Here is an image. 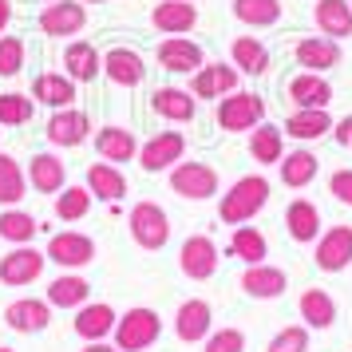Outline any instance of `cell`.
<instances>
[{
	"mask_svg": "<svg viewBox=\"0 0 352 352\" xmlns=\"http://www.w3.org/2000/svg\"><path fill=\"white\" fill-rule=\"evenodd\" d=\"M24 67V40L20 36H0V76L12 80Z\"/></svg>",
	"mask_w": 352,
	"mask_h": 352,
	"instance_id": "obj_43",
	"label": "cell"
},
{
	"mask_svg": "<svg viewBox=\"0 0 352 352\" xmlns=\"http://www.w3.org/2000/svg\"><path fill=\"white\" fill-rule=\"evenodd\" d=\"M329 135H333L344 151H352V115H344L340 123H333V131H329Z\"/></svg>",
	"mask_w": 352,
	"mask_h": 352,
	"instance_id": "obj_47",
	"label": "cell"
},
{
	"mask_svg": "<svg viewBox=\"0 0 352 352\" xmlns=\"http://www.w3.org/2000/svg\"><path fill=\"white\" fill-rule=\"evenodd\" d=\"M87 28V8L76 0H56L40 12V32L44 36H80Z\"/></svg>",
	"mask_w": 352,
	"mask_h": 352,
	"instance_id": "obj_14",
	"label": "cell"
},
{
	"mask_svg": "<svg viewBox=\"0 0 352 352\" xmlns=\"http://www.w3.org/2000/svg\"><path fill=\"white\" fill-rule=\"evenodd\" d=\"M4 324L20 336H36L52 324V305L48 301H36V297H20L4 309Z\"/></svg>",
	"mask_w": 352,
	"mask_h": 352,
	"instance_id": "obj_13",
	"label": "cell"
},
{
	"mask_svg": "<svg viewBox=\"0 0 352 352\" xmlns=\"http://www.w3.org/2000/svg\"><path fill=\"white\" fill-rule=\"evenodd\" d=\"M234 16L250 28H273L281 20V0H234Z\"/></svg>",
	"mask_w": 352,
	"mask_h": 352,
	"instance_id": "obj_40",
	"label": "cell"
},
{
	"mask_svg": "<svg viewBox=\"0 0 352 352\" xmlns=\"http://www.w3.org/2000/svg\"><path fill=\"white\" fill-rule=\"evenodd\" d=\"M313 261H317L320 273L349 270V265H352V226H329V230L317 238Z\"/></svg>",
	"mask_w": 352,
	"mask_h": 352,
	"instance_id": "obj_10",
	"label": "cell"
},
{
	"mask_svg": "<svg viewBox=\"0 0 352 352\" xmlns=\"http://www.w3.org/2000/svg\"><path fill=\"white\" fill-rule=\"evenodd\" d=\"M96 151L103 162H115L119 166V162L139 159V139L127 127H103V131H96Z\"/></svg>",
	"mask_w": 352,
	"mask_h": 352,
	"instance_id": "obj_24",
	"label": "cell"
},
{
	"mask_svg": "<svg viewBox=\"0 0 352 352\" xmlns=\"http://www.w3.org/2000/svg\"><path fill=\"white\" fill-rule=\"evenodd\" d=\"M103 76L115 83V87H139L146 80V67H143V56L131 48H111L103 56Z\"/></svg>",
	"mask_w": 352,
	"mask_h": 352,
	"instance_id": "obj_21",
	"label": "cell"
},
{
	"mask_svg": "<svg viewBox=\"0 0 352 352\" xmlns=\"http://www.w3.org/2000/svg\"><path fill=\"white\" fill-rule=\"evenodd\" d=\"M44 135H48L52 146H80L91 139V119L80 107H60V111H52Z\"/></svg>",
	"mask_w": 352,
	"mask_h": 352,
	"instance_id": "obj_12",
	"label": "cell"
},
{
	"mask_svg": "<svg viewBox=\"0 0 352 352\" xmlns=\"http://www.w3.org/2000/svg\"><path fill=\"white\" fill-rule=\"evenodd\" d=\"M64 67H67V80L91 83L99 76L103 60H99V52L91 48L87 40H76V44H67V52H64Z\"/></svg>",
	"mask_w": 352,
	"mask_h": 352,
	"instance_id": "obj_34",
	"label": "cell"
},
{
	"mask_svg": "<svg viewBox=\"0 0 352 352\" xmlns=\"http://www.w3.org/2000/svg\"><path fill=\"white\" fill-rule=\"evenodd\" d=\"M80 352H119L115 344H107V340H83Z\"/></svg>",
	"mask_w": 352,
	"mask_h": 352,
	"instance_id": "obj_48",
	"label": "cell"
},
{
	"mask_svg": "<svg viewBox=\"0 0 352 352\" xmlns=\"http://www.w3.org/2000/svg\"><path fill=\"white\" fill-rule=\"evenodd\" d=\"M210 333H214V309H210V301L190 297V301L178 305V313H175V336L182 340V344H202Z\"/></svg>",
	"mask_w": 352,
	"mask_h": 352,
	"instance_id": "obj_11",
	"label": "cell"
},
{
	"mask_svg": "<svg viewBox=\"0 0 352 352\" xmlns=\"http://www.w3.org/2000/svg\"><path fill=\"white\" fill-rule=\"evenodd\" d=\"M230 56H234V67L245 72V76H261V72L270 67V52H265V44H261L257 36H238L234 48H230Z\"/></svg>",
	"mask_w": 352,
	"mask_h": 352,
	"instance_id": "obj_39",
	"label": "cell"
},
{
	"mask_svg": "<svg viewBox=\"0 0 352 352\" xmlns=\"http://www.w3.org/2000/svg\"><path fill=\"white\" fill-rule=\"evenodd\" d=\"M265 352H309V329H305V324H285V329L270 340Z\"/></svg>",
	"mask_w": 352,
	"mask_h": 352,
	"instance_id": "obj_45",
	"label": "cell"
},
{
	"mask_svg": "<svg viewBox=\"0 0 352 352\" xmlns=\"http://www.w3.org/2000/svg\"><path fill=\"white\" fill-rule=\"evenodd\" d=\"M218 261H222V254H218L214 238H206V234H190L178 250V270L190 281H210L218 273Z\"/></svg>",
	"mask_w": 352,
	"mask_h": 352,
	"instance_id": "obj_8",
	"label": "cell"
},
{
	"mask_svg": "<svg viewBox=\"0 0 352 352\" xmlns=\"http://www.w3.org/2000/svg\"><path fill=\"white\" fill-rule=\"evenodd\" d=\"M91 301V281L80 277V273H60L48 285V305L52 309H80V305Z\"/></svg>",
	"mask_w": 352,
	"mask_h": 352,
	"instance_id": "obj_30",
	"label": "cell"
},
{
	"mask_svg": "<svg viewBox=\"0 0 352 352\" xmlns=\"http://www.w3.org/2000/svg\"><path fill=\"white\" fill-rule=\"evenodd\" d=\"M289 99L297 103V111H305V107H329L333 103V83L324 76H317V72H301V76L289 80Z\"/></svg>",
	"mask_w": 352,
	"mask_h": 352,
	"instance_id": "obj_23",
	"label": "cell"
},
{
	"mask_svg": "<svg viewBox=\"0 0 352 352\" xmlns=\"http://www.w3.org/2000/svg\"><path fill=\"white\" fill-rule=\"evenodd\" d=\"M24 198H28V175L12 155H0V206H20Z\"/></svg>",
	"mask_w": 352,
	"mask_h": 352,
	"instance_id": "obj_37",
	"label": "cell"
},
{
	"mask_svg": "<svg viewBox=\"0 0 352 352\" xmlns=\"http://www.w3.org/2000/svg\"><path fill=\"white\" fill-rule=\"evenodd\" d=\"M297 313H301L305 329H333L336 324L333 293H324V289H305L301 301H297Z\"/></svg>",
	"mask_w": 352,
	"mask_h": 352,
	"instance_id": "obj_31",
	"label": "cell"
},
{
	"mask_svg": "<svg viewBox=\"0 0 352 352\" xmlns=\"http://www.w3.org/2000/svg\"><path fill=\"white\" fill-rule=\"evenodd\" d=\"M230 254L245 261V265H257V261H265L270 257V241L261 230L254 226H234V238H230Z\"/></svg>",
	"mask_w": 352,
	"mask_h": 352,
	"instance_id": "obj_36",
	"label": "cell"
},
{
	"mask_svg": "<svg viewBox=\"0 0 352 352\" xmlns=\"http://www.w3.org/2000/svg\"><path fill=\"white\" fill-rule=\"evenodd\" d=\"M48 265V257L44 250H36V245H12V254L0 257V281L8 289H24L40 281V273Z\"/></svg>",
	"mask_w": 352,
	"mask_h": 352,
	"instance_id": "obj_7",
	"label": "cell"
},
{
	"mask_svg": "<svg viewBox=\"0 0 352 352\" xmlns=\"http://www.w3.org/2000/svg\"><path fill=\"white\" fill-rule=\"evenodd\" d=\"M218 186H222V178H218V170H214L210 162H175V166H170V190H175L178 198L206 202V198L218 194Z\"/></svg>",
	"mask_w": 352,
	"mask_h": 352,
	"instance_id": "obj_4",
	"label": "cell"
},
{
	"mask_svg": "<svg viewBox=\"0 0 352 352\" xmlns=\"http://www.w3.org/2000/svg\"><path fill=\"white\" fill-rule=\"evenodd\" d=\"M115 320H119V313H115L107 301H87V305L76 309L72 329H76L80 340H107V336L115 333Z\"/></svg>",
	"mask_w": 352,
	"mask_h": 352,
	"instance_id": "obj_15",
	"label": "cell"
},
{
	"mask_svg": "<svg viewBox=\"0 0 352 352\" xmlns=\"http://www.w3.org/2000/svg\"><path fill=\"white\" fill-rule=\"evenodd\" d=\"M0 352H16V349H8V344H0Z\"/></svg>",
	"mask_w": 352,
	"mask_h": 352,
	"instance_id": "obj_50",
	"label": "cell"
},
{
	"mask_svg": "<svg viewBox=\"0 0 352 352\" xmlns=\"http://www.w3.org/2000/svg\"><path fill=\"white\" fill-rule=\"evenodd\" d=\"M329 194H333L340 206H352V170H333V178H329Z\"/></svg>",
	"mask_w": 352,
	"mask_h": 352,
	"instance_id": "obj_46",
	"label": "cell"
},
{
	"mask_svg": "<svg viewBox=\"0 0 352 352\" xmlns=\"http://www.w3.org/2000/svg\"><path fill=\"white\" fill-rule=\"evenodd\" d=\"M28 186L36 194H60L67 186V166L52 151H40L28 159Z\"/></svg>",
	"mask_w": 352,
	"mask_h": 352,
	"instance_id": "obj_19",
	"label": "cell"
},
{
	"mask_svg": "<svg viewBox=\"0 0 352 352\" xmlns=\"http://www.w3.org/2000/svg\"><path fill=\"white\" fill-rule=\"evenodd\" d=\"M8 20H12V0H0V32L8 28Z\"/></svg>",
	"mask_w": 352,
	"mask_h": 352,
	"instance_id": "obj_49",
	"label": "cell"
},
{
	"mask_svg": "<svg viewBox=\"0 0 352 352\" xmlns=\"http://www.w3.org/2000/svg\"><path fill=\"white\" fill-rule=\"evenodd\" d=\"M83 186H87L91 198H99V202H119V198L127 194V178H123V170H119L115 162H91Z\"/></svg>",
	"mask_w": 352,
	"mask_h": 352,
	"instance_id": "obj_28",
	"label": "cell"
},
{
	"mask_svg": "<svg viewBox=\"0 0 352 352\" xmlns=\"http://www.w3.org/2000/svg\"><path fill=\"white\" fill-rule=\"evenodd\" d=\"M317 155L313 151H289L285 159L277 162V170H281V182L293 186V190H305L313 178H317Z\"/></svg>",
	"mask_w": 352,
	"mask_h": 352,
	"instance_id": "obj_35",
	"label": "cell"
},
{
	"mask_svg": "<svg viewBox=\"0 0 352 352\" xmlns=\"http://www.w3.org/2000/svg\"><path fill=\"white\" fill-rule=\"evenodd\" d=\"M151 111L170 119V123H190L194 115H198V99L190 91H182V87H159L151 96Z\"/></svg>",
	"mask_w": 352,
	"mask_h": 352,
	"instance_id": "obj_29",
	"label": "cell"
},
{
	"mask_svg": "<svg viewBox=\"0 0 352 352\" xmlns=\"http://www.w3.org/2000/svg\"><path fill=\"white\" fill-rule=\"evenodd\" d=\"M230 91H238V67H226V64H202L194 72V99H222Z\"/></svg>",
	"mask_w": 352,
	"mask_h": 352,
	"instance_id": "obj_20",
	"label": "cell"
},
{
	"mask_svg": "<svg viewBox=\"0 0 352 352\" xmlns=\"http://www.w3.org/2000/svg\"><path fill=\"white\" fill-rule=\"evenodd\" d=\"M241 289H245L250 297H257V301H277V297L289 289V277H285V270L257 261V265H245V273H241Z\"/></svg>",
	"mask_w": 352,
	"mask_h": 352,
	"instance_id": "obj_17",
	"label": "cell"
},
{
	"mask_svg": "<svg viewBox=\"0 0 352 352\" xmlns=\"http://www.w3.org/2000/svg\"><path fill=\"white\" fill-rule=\"evenodd\" d=\"M36 230H40V222H36L32 214H24L20 206L0 210V238L8 241V245H32Z\"/></svg>",
	"mask_w": 352,
	"mask_h": 352,
	"instance_id": "obj_38",
	"label": "cell"
},
{
	"mask_svg": "<svg viewBox=\"0 0 352 352\" xmlns=\"http://www.w3.org/2000/svg\"><path fill=\"white\" fill-rule=\"evenodd\" d=\"M313 20H317L320 36H329V40H349L352 36V4L349 0H317Z\"/></svg>",
	"mask_w": 352,
	"mask_h": 352,
	"instance_id": "obj_27",
	"label": "cell"
},
{
	"mask_svg": "<svg viewBox=\"0 0 352 352\" xmlns=\"http://www.w3.org/2000/svg\"><path fill=\"white\" fill-rule=\"evenodd\" d=\"M32 115L36 103L28 96H16V91L0 96V127H24V123H32Z\"/></svg>",
	"mask_w": 352,
	"mask_h": 352,
	"instance_id": "obj_42",
	"label": "cell"
},
{
	"mask_svg": "<svg viewBox=\"0 0 352 352\" xmlns=\"http://www.w3.org/2000/svg\"><path fill=\"white\" fill-rule=\"evenodd\" d=\"M250 159L257 166H277L285 159V131L273 127V123H257L250 131Z\"/></svg>",
	"mask_w": 352,
	"mask_h": 352,
	"instance_id": "obj_26",
	"label": "cell"
},
{
	"mask_svg": "<svg viewBox=\"0 0 352 352\" xmlns=\"http://www.w3.org/2000/svg\"><path fill=\"white\" fill-rule=\"evenodd\" d=\"M159 64L166 67V72H175V76H194L198 67L206 64V56H202V48H198L194 40H186V36H166L159 44Z\"/></svg>",
	"mask_w": 352,
	"mask_h": 352,
	"instance_id": "obj_16",
	"label": "cell"
},
{
	"mask_svg": "<svg viewBox=\"0 0 352 352\" xmlns=\"http://www.w3.org/2000/svg\"><path fill=\"white\" fill-rule=\"evenodd\" d=\"M87 4H103V0H87Z\"/></svg>",
	"mask_w": 352,
	"mask_h": 352,
	"instance_id": "obj_51",
	"label": "cell"
},
{
	"mask_svg": "<svg viewBox=\"0 0 352 352\" xmlns=\"http://www.w3.org/2000/svg\"><path fill=\"white\" fill-rule=\"evenodd\" d=\"M182 155H186L182 131H159L155 139H146L139 146V166H143L146 175H159V170H170L175 162H182Z\"/></svg>",
	"mask_w": 352,
	"mask_h": 352,
	"instance_id": "obj_9",
	"label": "cell"
},
{
	"mask_svg": "<svg viewBox=\"0 0 352 352\" xmlns=\"http://www.w3.org/2000/svg\"><path fill=\"white\" fill-rule=\"evenodd\" d=\"M270 206V178L261 175H241L218 202V218L226 226H245Z\"/></svg>",
	"mask_w": 352,
	"mask_h": 352,
	"instance_id": "obj_1",
	"label": "cell"
},
{
	"mask_svg": "<svg viewBox=\"0 0 352 352\" xmlns=\"http://www.w3.org/2000/svg\"><path fill=\"white\" fill-rule=\"evenodd\" d=\"M285 230H289V238L301 241V245L317 241L320 238V210L309 198H293L285 206Z\"/></svg>",
	"mask_w": 352,
	"mask_h": 352,
	"instance_id": "obj_25",
	"label": "cell"
},
{
	"mask_svg": "<svg viewBox=\"0 0 352 352\" xmlns=\"http://www.w3.org/2000/svg\"><path fill=\"white\" fill-rule=\"evenodd\" d=\"M115 349L119 352H146L159 344L162 336V317L155 309H146V305H135L127 309L123 317L115 320Z\"/></svg>",
	"mask_w": 352,
	"mask_h": 352,
	"instance_id": "obj_2",
	"label": "cell"
},
{
	"mask_svg": "<svg viewBox=\"0 0 352 352\" xmlns=\"http://www.w3.org/2000/svg\"><path fill=\"white\" fill-rule=\"evenodd\" d=\"M349 4H352V0H349Z\"/></svg>",
	"mask_w": 352,
	"mask_h": 352,
	"instance_id": "obj_52",
	"label": "cell"
},
{
	"mask_svg": "<svg viewBox=\"0 0 352 352\" xmlns=\"http://www.w3.org/2000/svg\"><path fill=\"white\" fill-rule=\"evenodd\" d=\"M151 24L166 36H186L198 24V8L186 4V0H162V4H155V12H151Z\"/></svg>",
	"mask_w": 352,
	"mask_h": 352,
	"instance_id": "obj_22",
	"label": "cell"
},
{
	"mask_svg": "<svg viewBox=\"0 0 352 352\" xmlns=\"http://www.w3.org/2000/svg\"><path fill=\"white\" fill-rule=\"evenodd\" d=\"M32 99L44 103V107H52V111L72 107V99H76V80L56 76V72H44V76H36V83H32Z\"/></svg>",
	"mask_w": 352,
	"mask_h": 352,
	"instance_id": "obj_33",
	"label": "cell"
},
{
	"mask_svg": "<svg viewBox=\"0 0 352 352\" xmlns=\"http://www.w3.org/2000/svg\"><path fill=\"white\" fill-rule=\"evenodd\" d=\"M281 131H289V139L313 143V139H320V135L333 131V115H329V107H305V111L289 115V123Z\"/></svg>",
	"mask_w": 352,
	"mask_h": 352,
	"instance_id": "obj_32",
	"label": "cell"
},
{
	"mask_svg": "<svg viewBox=\"0 0 352 352\" xmlns=\"http://www.w3.org/2000/svg\"><path fill=\"white\" fill-rule=\"evenodd\" d=\"M202 352H245V333L226 324V329H214V333L202 340Z\"/></svg>",
	"mask_w": 352,
	"mask_h": 352,
	"instance_id": "obj_44",
	"label": "cell"
},
{
	"mask_svg": "<svg viewBox=\"0 0 352 352\" xmlns=\"http://www.w3.org/2000/svg\"><path fill=\"white\" fill-rule=\"evenodd\" d=\"M91 190L87 186H64V190L56 194V218L60 222H83L87 214H91Z\"/></svg>",
	"mask_w": 352,
	"mask_h": 352,
	"instance_id": "obj_41",
	"label": "cell"
},
{
	"mask_svg": "<svg viewBox=\"0 0 352 352\" xmlns=\"http://www.w3.org/2000/svg\"><path fill=\"white\" fill-rule=\"evenodd\" d=\"M257 123H265V103L254 91H230L218 99V127L222 131L241 135V131H254Z\"/></svg>",
	"mask_w": 352,
	"mask_h": 352,
	"instance_id": "obj_5",
	"label": "cell"
},
{
	"mask_svg": "<svg viewBox=\"0 0 352 352\" xmlns=\"http://www.w3.org/2000/svg\"><path fill=\"white\" fill-rule=\"evenodd\" d=\"M293 56H297V64H301L305 72L324 76L329 67L340 64V40H329V36H305L301 44L293 48Z\"/></svg>",
	"mask_w": 352,
	"mask_h": 352,
	"instance_id": "obj_18",
	"label": "cell"
},
{
	"mask_svg": "<svg viewBox=\"0 0 352 352\" xmlns=\"http://www.w3.org/2000/svg\"><path fill=\"white\" fill-rule=\"evenodd\" d=\"M127 226H131V238H135L139 250L155 254V250H162L170 241V218H166V210L159 202H135Z\"/></svg>",
	"mask_w": 352,
	"mask_h": 352,
	"instance_id": "obj_3",
	"label": "cell"
},
{
	"mask_svg": "<svg viewBox=\"0 0 352 352\" xmlns=\"http://www.w3.org/2000/svg\"><path fill=\"white\" fill-rule=\"evenodd\" d=\"M48 261L64 265V270H83L96 261V238L91 234H80V230H60L48 238V250H44Z\"/></svg>",
	"mask_w": 352,
	"mask_h": 352,
	"instance_id": "obj_6",
	"label": "cell"
}]
</instances>
